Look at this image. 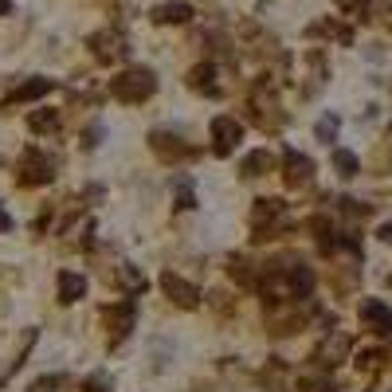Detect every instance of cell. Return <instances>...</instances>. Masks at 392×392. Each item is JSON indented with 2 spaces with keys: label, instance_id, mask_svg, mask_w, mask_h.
<instances>
[{
  "label": "cell",
  "instance_id": "obj_1",
  "mask_svg": "<svg viewBox=\"0 0 392 392\" xmlns=\"http://www.w3.org/2000/svg\"><path fill=\"white\" fill-rule=\"evenodd\" d=\"M271 75H263L259 83H255L251 98H247V122H251L255 130H263V134H279V130L286 126V110L283 102H279V94H274V83H267Z\"/></svg>",
  "mask_w": 392,
  "mask_h": 392
},
{
  "label": "cell",
  "instance_id": "obj_2",
  "mask_svg": "<svg viewBox=\"0 0 392 392\" xmlns=\"http://www.w3.org/2000/svg\"><path fill=\"white\" fill-rule=\"evenodd\" d=\"M110 98H118V102H126V106H137V102H146V98L157 94V75L153 67H126L118 71L114 78H110Z\"/></svg>",
  "mask_w": 392,
  "mask_h": 392
},
{
  "label": "cell",
  "instance_id": "obj_3",
  "mask_svg": "<svg viewBox=\"0 0 392 392\" xmlns=\"http://www.w3.org/2000/svg\"><path fill=\"white\" fill-rule=\"evenodd\" d=\"M87 48H90V55L98 59V63H126L130 59V36L122 28H98V31H90L87 36Z\"/></svg>",
  "mask_w": 392,
  "mask_h": 392
},
{
  "label": "cell",
  "instance_id": "obj_4",
  "mask_svg": "<svg viewBox=\"0 0 392 392\" xmlns=\"http://www.w3.org/2000/svg\"><path fill=\"white\" fill-rule=\"evenodd\" d=\"M16 181H20V185H28V188H36V185H51V181H55V161H51L43 149L28 146L24 153H20Z\"/></svg>",
  "mask_w": 392,
  "mask_h": 392
},
{
  "label": "cell",
  "instance_id": "obj_5",
  "mask_svg": "<svg viewBox=\"0 0 392 392\" xmlns=\"http://www.w3.org/2000/svg\"><path fill=\"white\" fill-rule=\"evenodd\" d=\"M102 322H106L110 349H114V345H122L130 333H134V326H137V302L126 294L122 302H114V306H106V310H102Z\"/></svg>",
  "mask_w": 392,
  "mask_h": 392
},
{
  "label": "cell",
  "instance_id": "obj_6",
  "mask_svg": "<svg viewBox=\"0 0 392 392\" xmlns=\"http://www.w3.org/2000/svg\"><path fill=\"white\" fill-rule=\"evenodd\" d=\"M349 349H353V337H349V333H333L330 330V333H326V342L310 353V365L318 372H330V369H337V365L349 357Z\"/></svg>",
  "mask_w": 392,
  "mask_h": 392
},
{
  "label": "cell",
  "instance_id": "obj_7",
  "mask_svg": "<svg viewBox=\"0 0 392 392\" xmlns=\"http://www.w3.org/2000/svg\"><path fill=\"white\" fill-rule=\"evenodd\" d=\"M208 134H212V153L216 157H232L235 146L244 141V122L232 114H216L212 126H208Z\"/></svg>",
  "mask_w": 392,
  "mask_h": 392
},
{
  "label": "cell",
  "instance_id": "obj_8",
  "mask_svg": "<svg viewBox=\"0 0 392 392\" xmlns=\"http://www.w3.org/2000/svg\"><path fill=\"white\" fill-rule=\"evenodd\" d=\"M149 149H153V157L157 161H165V165H176V161L196 157V149L185 146V137L173 134V130H153V134H149Z\"/></svg>",
  "mask_w": 392,
  "mask_h": 392
},
{
  "label": "cell",
  "instance_id": "obj_9",
  "mask_svg": "<svg viewBox=\"0 0 392 392\" xmlns=\"http://www.w3.org/2000/svg\"><path fill=\"white\" fill-rule=\"evenodd\" d=\"M161 290H165V298L173 306H181V310H196L200 306V286L196 283H188V279H181V274H173V271H161Z\"/></svg>",
  "mask_w": 392,
  "mask_h": 392
},
{
  "label": "cell",
  "instance_id": "obj_10",
  "mask_svg": "<svg viewBox=\"0 0 392 392\" xmlns=\"http://www.w3.org/2000/svg\"><path fill=\"white\" fill-rule=\"evenodd\" d=\"M314 181V161L298 149H286L283 153V185L286 188H306Z\"/></svg>",
  "mask_w": 392,
  "mask_h": 392
},
{
  "label": "cell",
  "instance_id": "obj_11",
  "mask_svg": "<svg viewBox=\"0 0 392 392\" xmlns=\"http://www.w3.org/2000/svg\"><path fill=\"white\" fill-rule=\"evenodd\" d=\"M102 279L106 283H114L122 294H130V298H137V294H146V274L137 271V267H130V263H118L114 271H102Z\"/></svg>",
  "mask_w": 392,
  "mask_h": 392
},
{
  "label": "cell",
  "instance_id": "obj_12",
  "mask_svg": "<svg viewBox=\"0 0 392 392\" xmlns=\"http://www.w3.org/2000/svg\"><path fill=\"white\" fill-rule=\"evenodd\" d=\"M185 87L196 90V94H208V98H220V83H216V63L204 59V63H196L192 71L185 75Z\"/></svg>",
  "mask_w": 392,
  "mask_h": 392
},
{
  "label": "cell",
  "instance_id": "obj_13",
  "mask_svg": "<svg viewBox=\"0 0 392 392\" xmlns=\"http://www.w3.org/2000/svg\"><path fill=\"white\" fill-rule=\"evenodd\" d=\"M361 322L369 333H392V306H384L381 298H365L361 302Z\"/></svg>",
  "mask_w": 392,
  "mask_h": 392
},
{
  "label": "cell",
  "instance_id": "obj_14",
  "mask_svg": "<svg viewBox=\"0 0 392 392\" xmlns=\"http://www.w3.org/2000/svg\"><path fill=\"white\" fill-rule=\"evenodd\" d=\"M227 274H232V283L247 286V290H259V286H263V267L247 263L244 255H232V259H227Z\"/></svg>",
  "mask_w": 392,
  "mask_h": 392
},
{
  "label": "cell",
  "instance_id": "obj_15",
  "mask_svg": "<svg viewBox=\"0 0 392 392\" xmlns=\"http://www.w3.org/2000/svg\"><path fill=\"white\" fill-rule=\"evenodd\" d=\"M149 20L161 24V28H169V24H188V20H192V4H185V0H165V4H157V8L149 12Z\"/></svg>",
  "mask_w": 392,
  "mask_h": 392
},
{
  "label": "cell",
  "instance_id": "obj_16",
  "mask_svg": "<svg viewBox=\"0 0 392 392\" xmlns=\"http://www.w3.org/2000/svg\"><path fill=\"white\" fill-rule=\"evenodd\" d=\"M306 67H310V83L302 87V98H314L318 87H326V78H330V63H326V55L318 48H310L306 51Z\"/></svg>",
  "mask_w": 392,
  "mask_h": 392
},
{
  "label": "cell",
  "instance_id": "obj_17",
  "mask_svg": "<svg viewBox=\"0 0 392 392\" xmlns=\"http://www.w3.org/2000/svg\"><path fill=\"white\" fill-rule=\"evenodd\" d=\"M274 169V153L271 149H251V153L239 161V176L244 181H255V176H267Z\"/></svg>",
  "mask_w": 392,
  "mask_h": 392
},
{
  "label": "cell",
  "instance_id": "obj_18",
  "mask_svg": "<svg viewBox=\"0 0 392 392\" xmlns=\"http://www.w3.org/2000/svg\"><path fill=\"white\" fill-rule=\"evenodd\" d=\"M283 286L290 290V298H310V294H314V271L306 263H294L290 271H286Z\"/></svg>",
  "mask_w": 392,
  "mask_h": 392
},
{
  "label": "cell",
  "instance_id": "obj_19",
  "mask_svg": "<svg viewBox=\"0 0 392 392\" xmlns=\"http://www.w3.org/2000/svg\"><path fill=\"white\" fill-rule=\"evenodd\" d=\"M55 90V78H43V75H36V78H28L24 87H16L12 90V98L4 102V106H12V102H39L43 94H51Z\"/></svg>",
  "mask_w": 392,
  "mask_h": 392
},
{
  "label": "cell",
  "instance_id": "obj_20",
  "mask_svg": "<svg viewBox=\"0 0 392 392\" xmlns=\"http://www.w3.org/2000/svg\"><path fill=\"white\" fill-rule=\"evenodd\" d=\"M244 39H247V51H251V55H259V59L279 55V39H274V36H263V31L255 28L251 20L244 24Z\"/></svg>",
  "mask_w": 392,
  "mask_h": 392
},
{
  "label": "cell",
  "instance_id": "obj_21",
  "mask_svg": "<svg viewBox=\"0 0 392 392\" xmlns=\"http://www.w3.org/2000/svg\"><path fill=\"white\" fill-rule=\"evenodd\" d=\"M55 286H59V302H63V306H75L78 298L87 294V279H83V274H75V271H59Z\"/></svg>",
  "mask_w": 392,
  "mask_h": 392
},
{
  "label": "cell",
  "instance_id": "obj_22",
  "mask_svg": "<svg viewBox=\"0 0 392 392\" xmlns=\"http://www.w3.org/2000/svg\"><path fill=\"white\" fill-rule=\"evenodd\" d=\"M306 36L310 39H337V43H345V48L353 43V31L345 28V24H337V20H318V24L306 28Z\"/></svg>",
  "mask_w": 392,
  "mask_h": 392
},
{
  "label": "cell",
  "instance_id": "obj_23",
  "mask_svg": "<svg viewBox=\"0 0 392 392\" xmlns=\"http://www.w3.org/2000/svg\"><path fill=\"white\" fill-rule=\"evenodd\" d=\"M286 204L279 200V196H259L251 208V224H271V220H283Z\"/></svg>",
  "mask_w": 392,
  "mask_h": 392
},
{
  "label": "cell",
  "instance_id": "obj_24",
  "mask_svg": "<svg viewBox=\"0 0 392 392\" xmlns=\"http://www.w3.org/2000/svg\"><path fill=\"white\" fill-rule=\"evenodd\" d=\"M28 130H31V134H55V130H59V110H31V114H28Z\"/></svg>",
  "mask_w": 392,
  "mask_h": 392
},
{
  "label": "cell",
  "instance_id": "obj_25",
  "mask_svg": "<svg viewBox=\"0 0 392 392\" xmlns=\"http://www.w3.org/2000/svg\"><path fill=\"white\" fill-rule=\"evenodd\" d=\"M259 381H263V388H267V392H283V381H286V365L279 361V357H271Z\"/></svg>",
  "mask_w": 392,
  "mask_h": 392
},
{
  "label": "cell",
  "instance_id": "obj_26",
  "mask_svg": "<svg viewBox=\"0 0 392 392\" xmlns=\"http://www.w3.org/2000/svg\"><path fill=\"white\" fill-rule=\"evenodd\" d=\"M333 169H337L342 176H357L361 173V161H357L349 149H333Z\"/></svg>",
  "mask_w": 392,
  "mask_h": 392
},
{
  "label": "cell",
  "instance_id": "obj_27",
  "mask_svg": "<svg viewBox=\"0 0 392 392\" xmlns=\"http://www.w3.org/2000/svg\"><path fill=\"white\" fill-rule=\"evenodd\" d=\"M337 130H342V118H337V114H326L322 122L314 126V137H318V141H326V146H330V141H337Z\"/></svg>",
  "mask_w": 392,
  "mask_h": 392
},
{
  "label": "cell",
  "instance_id": "obj_28",
  "mask_svg": "<svg viewBox=\"0 0 392 392\" xmlns=\"http://www.w3.org/2000/svg\"><path fill=\"white\" fill-rule=\"evenodd\" d=\"M384 361H388V353H381V349H365V353H357V369H361V372H381Z\"/></svg>",
  "mask_w": 392,
  "mask_h": 392
},
{
  "label": "cell",
  "instance_id": "obj_29",
  "mask_svg": "<svg viewBox=\"0 0 392 392\" xmlns=\"http://www.w3.org/2000/svg\"><path fill=\"white\" fill-rule=\"evenodd\" d=\"M176 208H181V212L196 208V192H192V181H188V176H176Z\"/></svg>",
  "mask_w": 392,
  "mask_h": 392
},
{
  "label": "cell",
  "instance_id": "obj_30",
  "mask_svg": "<svg viewBox=\"0 0 392 392\" xmlns=\"http://www.w3.org/2000/svg\"><path fill=\"white\" fill-rule=\"evenodd\" d=\"M337 8H342L349 20H361V24H365L369 12H372V4H369V0H337Z\"/></svg>",
  "mask_w": 392,
  "mask_h": 392
},
{
  "label": "cell",
  "instance_id": "obj_31",
  "mask_svg": "<svg viewBox=\"0 0 392 392\" xmlns=\"http://www.w3.org/2000/svg\"><path fill=\"white\" fill-rule=\"evenodd\" d=\"M208 306H212L216 314H224V318H227V314H235V302L227 298L224 290H212V294H208Z\"/></svg>",
  "mask_w": 392,
  "mask_h": 392
},
{
  "label": "cell",
  "instance_id": "obj_32",
  "mask_svg": "<svg viewBox=\"0 0 392 392\" xmlns=\"http://www.w3.org/2000/svg\"><path fill=\"white\" fill-rule=\"evenodd\" d=\"M78 392H114V384H110V377L94 372V377H87V381H83V388H78Z\"/></svg>",
  "mask_w": 392,
  "mask_h": 392
},
{
  "label": "cell",
  "instance_id": "obj_33",
  "mask_svg": "<svg viewBox=\"0 0 392 392\" xmlns=\"http://www.w3.org/2000/svg\"><path fill=\"white\" fill-rule=\"evenodd\" d=\"M333 283H337V290H342V294H349L353 286H357V271H342Z\"/></svg>",
  "mask_w": 392,
  "mask_h": 392
},
{
  "label": "cell",
  "instance_id": "obj_34",
  "mask_svg": "<svg viewBox=\"0 0 392 392\" xmlns=\"http://www.w3.org/2000/svg\"><path fill=\"white\" fill-rule=\"evenodd\" d=\"M59 388V377H39V381H31L28 392H55Z\"/></svg>",
  "mask_w": 392,
  "mask_h": 392
},
{
  "label": "cell",
  "instance_id": "obj_35",
  "mask_svg": "<svg viewBox=\"0 0 392 392\" xmlns=\"http://www.w3.org/2000/svg\"><path fill=\"white\" fill-rule=\"evenodd\" d=\"M98 134H102V130H98V126H90L87 134H83V149H94V146H98Z\"/></svg>",
  "mask_w": 392,
  "mask_h": 392
},
{
  "label": "cell",
  "instance_id": "obj_36",
  "mask_svg": "<svg viewBox=\"0 0 392 392\" xmlns=\"http://www.w3.org/2000/svg\"><path fill=\"white\" fill-rule=\"evenodd\" d=\"M12 227H16V220H12V216L4 212V204H0V235H4V232H12Z\"/></svg>",
  "mask_w": 392,
  "mask_h": 392
},
{
  "label": "cell",
  "instance_id": "obj_37",
  "mask_svg": "<svg viewBox=\"0 0 392 392\" xmlns=\"http://www.w3.org/2000/svg\"><path fill=\"white\" fill-rule=\"evenodd\" d=\"M377 235H381L384 244H392V224H384V227H381V232H377Z\"/></svg>",
  "mask_w": 392,
  "mask_h": 392
},
{
  "label": "cell",
  "instance_id": "obj_38",
  "mask_svg": "<svg viewBox=\"0 0 392 392\" xmlns=\"http://www.w3.org/2000/svg\"><path fill=\"white\" fill-rule=\"evenodd\" d=\"M12 12V0H0V16H8Z\"/></svg>",
  "mask_w": 392,
  "mask_h": 392
},
{
  "label": "cell",
  "instance_id": "obj_39",
  "mask_svg": "<svg viewBox=\"0 0 392 392\" xmlns=\"http://www.w3.org/2000/svg\"><path fill=\"white\" fill-rule=\"evenodd\" d=\"M388 141H392V130H388Z\"/></svg>",
  "mask_w": 392,
  "mask_h": 392
},
{
  "label": "cell",
  "instance_id": "obj_40",
  "mask_svg": "<svg viewBox=\"0 0 392 392\" xmlns=\"http://www.w3.org/2000/svg\"><path fill=\"white\" fill-rule=\"evenodd\" d=\"M388 12H392V0H388Z\"/></svg>",
  "mask_w": 392,
  "mask_h": 392
}]
</instances>
